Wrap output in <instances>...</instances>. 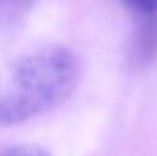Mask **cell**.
Segmentation results:
<instances>
[{"instance_id": "1", "label": "cell", "mask_w": 157, "mask_h": 156, "mask_svg": "<svg viewBox=\"0 0 157 156\" xmlns=\"http://www.w3.org/2000/svg\"><path fill=\"white\" fill-rule=\"evenodd\" d=\"M81 75L79 60L64 46L21 55L0 69V127L26 122L66 101Z\"/></svg>"}, {"instance_id": "2", "label": "cell", "mask_w": 157, "mask_h": 156, "mask_svg": "<svg viewBox=\"0 0 157 156\" xmlns=\"http://www.w3.org/2000/svg\"><path fill=\"white\" fill-rule=\"evenodd\" d=\"M130 15L128 64L133 70H147L157 61V0H117Z\"/></svg>"}, {"instance_id": "3", "label": "cell", "mask_w": 157, "mask_h": 156, "mask_svg": "<svg viewBox=\"0 0 157 156\" xmlns=\"http://www.w3.org/2000/svg\"><path fill=\"white\" fill-rule=\"evenodd\" d=\"M37 0H0V25L11 23L26 14Z\"/></svg>"}, {"instance_id": "4", "label": "cell", "mask_w": 157, "mask_h": 156, "mask_svg": "<svg viewBox=\"0 0 157 156\" xmlns=\"http://www.w3.org/2000/svg\"><path fill=\"white\" fill-rule=\"evenodd\" d=\"M0 156H51V153L35 144H17L2 149Z\"/></svg>"}]
</instances>
